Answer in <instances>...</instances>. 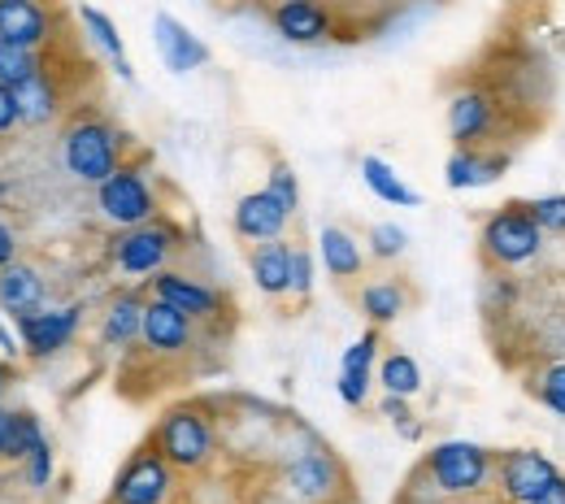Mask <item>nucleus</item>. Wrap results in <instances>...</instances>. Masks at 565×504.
<instances>
[{"instance_id":"obj_1","label":"nucleus","mask_w":565,"mask_h":504,"mask_svg":"<svg viewBox=\"0 0 565 504\" xmlns=\"http://www.w3.org/2000/svg\"><path fill=\"white\" fill-rule=\"evenodd\" d=\"M423 479L444 501H479L495 483V452L470 439H444L423 457Z\"/></svg>"},{"instance_id":"obj_2","label":"nucleus","mask_w":565,"mask_h":504,"mask_svg":"<svg viewBox=\"0 0 565 504\" xmlns=\"http://www.w3.org/2000/svg\"><path fill=\"white\" fill-rule=\"evenodd\" d=\"M127 136L96 114H78L71 127L62 131V165L74 183L100 187L118 165H127Z\"/></svg>"},{"instance_id":"obj_3","label":"nucleus","mask_w":565,"mask_h":504,"mask_svg":"<svg viewBox=\"0 0 565 504\" xmlns=\"http://www.w3.org/2000/svg\"><path fill=\"white\" fill-rule=\"evenodd\" d=\"M179 474H201L210 470L213 457H217V427H213L210 409L188 400V405H174L161 414V422L152 427L148 439Z\"/></svg>"},{"instance_id":"obj_4","label":"nucleus","mask_w":565,"mask_h":504,"mask_svg":"<svg viewBox=\"0 0 565 504\" xmlns=\"http://www.w3.org/2000/svg\"><path fill=\"white\" fill-rule=\"evenodd\" d=\"M540 253H544V226L535 222L526 201L500 205L479 230V257H483L488 270L509 275L518 266H531Z\"/></svg>"},{"instance_id":"obj_5","label":"nucleus","mask_w":565,"mask_h":504,"mask_svg":"<svg viewBox=\"0 0 565 504\" xmlns=\"http://www.w3.org/2000/svg\"><path fill=\"white\" fill-rule=\"evenodd\" d=\"M96 210L109 226L118 230H131V226H143L152 217H161V205H157V187L148 179V170L127 161L118 165L100 187H96Z\"/></svg>"},{"instance_id":"obj_6","label":"nucleus","mask_w":565,"mask_h":504,"mask_svg":"<svg viewBox=\"0 0 565 504\" xmlns=\"http://www.w3.org/2000/svg\"><path fill=\"white\" fill-rule=\"evenodd\" d=\"M179 248H183V230L174 222H166V217H152L143 226L118 230V239H114V266L127 279H143V275L170 270V257Z\"/></svg>"},{"instance_id":"obj_7","label":"nucleus","mask_w":565,"mask_h":504,"mask_svg":"<svg viewBox=\"0 0 565 504\" xmlns=\"http://www.w3.org/2000/svg\"><path fill=\"white\" fill-rule=\"evenodd\" d=\"M282 487L296 504H335L344 492V465L318 439L282 465Z\"/></svg>"},{"instance_id":"obj_8","label":"nucleus","mask_w":565,"mask_h":504,"mask_svg":"<svg viewBox=\"0 0 565 504\" xmlns=\"http://www.w3.org/2000/svg\"><path fill=\"white\" fill-rule=\"evenodd\" d=\"M270 26L279 31V40L296 44V49H318L331 40H344L340 18L327 0H262Z\"/></svg>"},{"instance_id":"obj_9","label":"nucleus","mask_w":565,"mask_h":504,"mask_svg":"<svg viewBox=\"0 0 565 504\" xmlns=\"http://www.w3.org/2000/svg\"><path fill=\"white\" fill-rule=\"evenodd\" d=\"M504 127V105L488 87H461L448 100V136L457 148H492Z\"/></svg>"},{"instance_id":"obj_10","label":"nucleus","mask_w":565,"mask_h":504,"mask_svg":"<svg viewBox=\"0 0 565 504\" xmlns=\"http://www.w3.org/2000/svg\"><path fill=\"white\" fill-rule=\"evenodd\" d=\"M174 474L179 470L152 443H143L140 452H131L127 465L118 470L109 504H170V496H174Z\"/></svg>"},{"instance_id":"obj_11","label":"nucleus","mask_w":565,"mask_h":504,"mask_svg":"<svg viewBox=\"0 0 565 504\" xmlns=\"http://www.w3.org/2000/svg\"><path fill=\"white\" fill-rule=\"evenodd\" d=\"M562 470L535 448H509L495 457V492L504 504H535Z\"/></svg>"},{"instance_id":"obj_12","label":"nucleus","mask_w":565,"mask_h":504,"mask_svg":"<svg viewBox=\"0 0 565 504\" xmlns=\"http://www.w3.org/2000/svg\"><path fill=\"white\" fill-rule=\"evenodd\" d=\"M18 326V340L26 348V357L44 361L62 348H71V340L83 326V304H66V309H35V313H22L13 318Z\"/></svg>"},{"instance_id":"obj_13","label":"nucleus","mask_w":565,"mask_h":504,"mask_svg":"<svg viewBox=\"0 0 565 504\" xmlns=\"http://www.w3.org/2000/svg\"><path fill=\"white\" fill-rule=\"evenodd\" d=\"M140 344L148 357H188L192 353V344H196V322L188 318V313H179L174 304H166V300H157V296H148V304H143V331H140Z\"/></svg>"},{"instance_id":"obj_14","label":"nucleus","mask_w":565,"mask_h":504,"mask_svg":"<svg viewBox=\"0 0 565 504\" xmlns=\"http://www.w3.org/2000/svg\"><path fill=\"white\" fill-rule=\"evenodd\" d=\"M148 296L174 304V309L188 313L196 326H201V322H217L222 309H226L222 291L210 288V283H201V279H192V275H179V270H157V275L148 279Z\"/></svg>"},{"instance_id":"obj_15","label":"nucleus","mask_w":565,"mask_h":504,"mask_svg":"<svg viewBox=\"0 0 565 504\" xmlns=\"http://www.w3.org/2000/svg\"><path fill=\"white\" fill-rule=\"evenodd\" d=\"M152 44H157V57L170 74H192L201 66H210V44L201 35H192L174 13H157L152 18Z\"/></svg>"},{"instance_id":"obj_16","label":"nucleus","mask_w":565,"mask_h":504,"mask_svg":"<svg viewBox=\"0 0 565 504\" xmlns=\"http://www.w3.org/2000/svg\"><path fill=\"white\" fill-rule=\"evenodd\" d=\"M287 222H291V214H287V205H282L270 187L239 196V201H235V210H231V226H235V235H239V239H248V244L282 239Z\"/></svg>"},{"instance_id":"obj_17","label":"nucleus","mask_w":565,"mask_h":504,"mask_svg":"<svg viewBox=\"0 0 565 504\" xmlns=\"http://www.w3.org/2000/svg\"><path fill=\"white\" fill-rule=\"evenodd\" d=\"M509 152L504 148H452L448 165H444V183L452 192H475V187H488L495 183L504 170H509Z\"/></svg>"},{"instance_id":"obj_18","label":"nucleus","mask_w":565,"mask_h":504,"mask_svg":"<svg viewBox=\"0 0 565 504\" xmlns=\"http://www.w3.org/2000/svg\"><path fill=\"white\" fill-rule=\"evenodd\" d=\"M379 348H383L379 326H370V331H365L356 344H349V348H344V357H340V378H335V392H340V400H344L349 409H361V405L370 400V374H374Z\"/></svg>"},{"instance_id":"obj_19","label":"nucleus","mask_w":565,"mask_h":504,"mask_svg":"<svg viewBox=\"0 0 565 504\" xmlns=\"http://www.w3.org/2000/svg\"><path fill=\"white\" fill-rule=\"evenodd\" d=\"M0 40L22 49H49L53 13L44 0H0Z\"/></svg>"},{"instance_id":"obj_20","label":"nucleus","mask_w":565,"mask_h":504,"mask_svg":"<svg viewBox=\"0 0 565 504\" xmlns=\"http://www.w3.org/2000/svg\"><path fill=\"white\" fill-rule=\"evenodd\" d=\"M409 304H414V291L405 279H396V275H383V279H370V283H361L356 291V309H361V318L370 322V326H392L396 318H405L409 313Z\"/></svg>"},{"instance_id":"obj_21","label":"nucleus","mask_w":565,"mask_h":504,"mask_svg":"<svg viewBox=\"0 0 565 504\" xmlns=\"http://www.w3.org/2000/svg\"><path fill=\"white\" fill-rule=\"evenodd\" d=\"M318 261L327 266V275L335 279V283H356L361 275H365V244L356 239V235H349L344 226H322L318 230Z\"/></svg>"},{"instance_id":"obj_22","label":"nucleus","mask_w":565,"mask_h":504,"mask_svg":"<svg viewBox=\"0 0 565 504\" xmlns=\"http://www.w3.org/2000/svg\"><path fill=\"white\" fill-rule=\"evenodd\" d=\"M49 304V283L35 266L26 261H13L0 270V313L9 318H22V313H35Z\"/></svg>"},{"instance_id":"obj_23","label":"nucleus","mask_w":565,"mask_h":504,"mask_svg":"<svg viewBox=\"0 0 565 504\" xmlns=\"http://www.w3.org/2000/svg\"><path fill=\"white\" fill-rule=\"evenodd\" d=\"M248 275L262 296L279 300L291 296V244L287 239H266V244H253L248 248Z\"/></svg>"},{"instance_id":"obj_24","label":"nucleus","mask_w":565,"mask_h":504,"mask_svg":"<svg viewBox=\"0 0 565 504\" xmlns=\"http://www.w3.org/2000/svg\"><path fill=\"white\" fill-rule=\"evenodd\" d=\"M143 304L148 300H143L140 291H118L105 304V318H100V344L105 348H131V344H140Z\"/></svg>"},{"instance_id":"obj_25","label":"nucleus","mask_w":565,"mask_h":504,"mask_svg":"<svg viewBox=\"0 0 565 504\" xmlns=\"http://www.w3.org/2000/svg\"><path fill=\"white\" fill-rule=\"evenodd\" d=\"M78 22H83V35L109 57V66L118 78H136V66L127 62V44H122V35H118V22L105 13V9H96V4H78Z\"/></svg>"},{"instance_id":"obj_26","label":"nucleus","mask_w":565,"mask_h":504,"mask_svg":"<svg viewBox=\"0 0 565 504\" xmlns=\"http://www.w3.org/2000/svg\"><path fill=\"white\" fill-rule=\"evenodd\" d=\"M13 96H18V109H22V127H44L62 109V87H57V78L49 71L26 78V83H18Z\"/></svg>"},{"instance_id":"obj_27","label":"nucleus","mask_w":565,"mask_h":504,"mask_svg":"<svg viewBox=\"0 0 565 504\" xmlns=\"http://www.w3.org/2000/svg\"><path fill=\"white\" fill-rule=\"evenodd\" d=\"M361 183H365L383 205H401V210H418V205H423V192L409 187L383 157H361Z\"/></svg>"},{"instance_id":"obj_28","label":"nucleus","mask_w":565,"mask_h":504,"mask_svg":"<svg viewBox=\"0 0 565 504\" xmlns=\"http://www.w3.org/2000/svg\"><path fill=\"white\" fill-rule=\"evenodd\" d=\"M379 387L392 392V396H418L423 392V365L409 357V353H387L379 361Z\"/></svg>"},{"instance_id":"obj_29","label":"nucleus","mask_w":565,"mask_h":504,"mask_svg":"<svg viewBox=\"0 0 565 504\" xmlns=\"http://www.w3.org/2000/svg\"><path fill=\"white\" fill-rule=\"evenodd\" d=\"M327 4L335 9L344 40H356L353 31H370V26H379V22L396 9V0H327Z\"/></svg>"},{"instance_id":"obj_30","label":"nucleus","mask_w":565,"mask_h":504,"mask_svg":"<svg viewBox=\"0 0 565 504\" xmlns=\"http://www.w3.org/2000/svg\"><path fill=\"white\" fill-rule=\"evenodd\" d=\"M49 435L40 427V418L31 409H9V431H4V461H26L35 443H44Z\"/></svg>"},{"instance_id":"obj_31","label":"nucleus","mask_w":565,"mask_h":504,"mask_svg":"<svg viewBox=\"0 0 565 504\" xmlns=\"http://www.w3.org/2000/svg\"><path fill=\"white\" fill-rule=\"evenodd\" d=\"M44 71H49L44 49H22V44L0 40V83L4 87H18V83H26V78H35Z\"/></svg>"},{"instance_id":"obj_32","label":"nucleus","mask_w":565,"mask_h":504,"mask_svg":"<svg viewBox=\"0 0 565 504\" xmlns=\"http://www.w3.org/2000/svg\"><path fill=\"white\" fill-rule=\"evenodd\" d=\"M531 396L557 418H565V361H548L531 374Z\"/></svg>"},{"instance_id":"obj_33","label":"nucleus","mask_w":565,"mask_h":504,"mask_svg":"<svg viewBox=\"0 0 565 504\" xmlns=\"http://www.w3.org/2000/svg\"><path fill=\"white\" fill-rule=\"evenodd\" d=\"M365 244H370V257L374 261H401L405 248H409V230L396 226V222H374L370 235H365Z\"/></svg>"},{"instance_id":"obj_34","label":"nucleus","mask_w":565,"mask_h":504,"mask_svg":"<svg viewBox=\"0 0 565 504\" xmlns=\"http://www.w3.org/2000/svg\"><path fill=\"white\" fill-rule=\"evenodd\" d=\"M379 414L396 427V435H405V439H423V422L414 418V409H409V396H392V392H383V405H379Z\"/></svg>"},{"instance_id":"obj_35","label":"nucleus","mask_w":565,"mask_h":504,"mask_svg":"<svg viewBox=\"0 0 565 504\" xmlns=\"http://www.w3.org/2000/svg\"><path fill=\"white\" fill-rule=\"evenodd\" d=\"M266 187L279 196L282 205H287V214H291V217L300 214V179H296V170H291L287 161H275V165H270V174H266Z\"/></svg>"},{"instance_id":"obj_36","label":"nucleus","mask_w":565,"mask_h":504,"mask_svg":"<svg viewBox=\"0 0 565 504\" xmlns=\"http://www.w3.org/2000/svg\"><path fill=\"white\" fill-rule=\"evenodd\" d=\"M535 222L544 226V235H565V196H540V201H526Z\"/></svg>"},{"instance_id":"obj_37","label":"nucleus","mask_w":565,"mask_h":504,"mask_svg":"<svg viewBox=\"0 0 565 504\" xmlns=\"http://www.w3.org/2000/svg\"><path fill=\"white\" fill-rule=\"evenodd\" d=\"M22 465H26V483H31L35 492H44V487L53 483V443H49V439H44V443H35V448H31V457H26Z\"/></svg>"},{"instance_id":"obj_38","label":"nucleus","mask_w":565,"mask_h":504,"mask_svg":"<svg viewBox=\"0 0 565 504\" xmlns=\"http://www.w3.org/2000/svg\"><path fill=\"white\" fill-rule=\"evenodd\" d=\"M291 296L296 300L313 296V253L309 248H291Z\"/></svg>"},{"instance_id":"obj_39","label":"nucleus","mask_w":565,"mask_h":504,"mask_svg":"<svg viewBox=\"0 0 565 504\" xmlns=\"http://www.w3.org/2000/svg\"><path fill=\"white\" fill-rule=\"evenodd\" d=\"M13 127H22V109H18L13 87H4V83H0V136H9Z\"/></svg>"},{"instance_id":"obj_40","label":"nucleus","mask_w":565,"mask_h":504,"mask_svg":"<svg viewBox=\"0 0 565 504\" xmlns=\"http://www.w3.org/2000/svg\"><path fill=\"white\" fill-rule=\"evenodd\" d=\"M13 261H18V235H13V226L0 222V270L13 266Z\"/></svg>"},{"instance_id":"obj_41","label":"nucleus","mask_w":565,"mask_h":504,"mask_svg":"<svg viewBox=\"0 0 565 504\" xmlns=\"http://www.w3.org/2000/svg\"><path fill=\"white\" fill-rule=\"evenodd\" d=\"M0 353H4L9 361H18L22 353H26V348H22V340H13V331H9L4 322H0Z\"/></svg>"},{"instance_id":"obj_42","label":"nucleus","mask_w":565,"mask_h":504,"mask_svg":"<svg viewBox=\"0 0 565 504\" xmlns=\"http://www.w3.org/2000/svg\"><path fill=\"white\" fill-rule=\"evenodd\" d=\"M535 504H565V474H557V479H553V487H548Z\"/></svg>"},{"instance_id":"obj_43","label":"nucleus","mask_w":565,"mask_h":504,"mask_svg":"<svg viewBox=\"0 0 565 504\" xmlns=\"http://www.w3.org/2000/svg\"><path fill=\"white\" fill-rule=\"evenodd\" d=\"M4 431H9V409L0 405V452H4Z\"/></svg>"},{"instance_id":"obj_44","label":"nucleus","mask_w":565,"mask_h":504,"mask_svg":"<svg viewBox=\"0 0 565 504\" xmlns=\"http://www.w3.org/2000/svg\"><path fill=\"white\" fill-rule=\"evenodd\" d=\"M4 387H9V369L0 365V392H4Z\"/></svg>"},{"instance_id":"obj_45","label":"nucleus","mask_w":565,"mask_h":504,"mask_svg":"<svg viewBox=\"0 0 565 504\" xmlns=\"http://www.w3.org/2000/svg\"><path fill=\"white\" fill-rule=\"evenodd\" d=\"M426 4H448V0H426Z\"/></svg>"},{"instance_id":"obj_46","label":"nucleus","mask_w":565,"mask_h":504,"mask_svg":"<svg viewBox=\"0 0 565 504\" xmlns=\"http://www.w3.org/2000/svg\"><path fill=\"white\" fill-rule=\"evenodd\" d=\"M335 504H356V501H335Z\"/></svg>"}]
</instances>
